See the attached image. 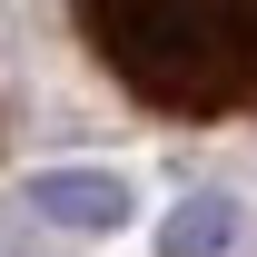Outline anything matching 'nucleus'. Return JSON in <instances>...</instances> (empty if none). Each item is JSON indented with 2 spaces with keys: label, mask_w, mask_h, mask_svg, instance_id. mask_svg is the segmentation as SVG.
I'll list each match as a JSON object with an SVG mask.
<instances>
[{
  "label": "nucleus",
  "mask_w": 257,
  "mask_h": 257,
  "mask_svg": "<svg viewBox=\"0 0 257 257\" xmlns=\"http://www.w3.org/2000/svg\"><path fill=\"white\" fill-rule=\"evenodd\" d=\"M69 10L139 109L168 119L257 109V0H69Z\"/></svg>",
  "instance_id": "1"
},
{
  "label": "nucleus",
  "mask_w": 257,
  "mask_h": 257,
  "mask_svg": "<svg viewBox=\"0 0 257 257\" xmlns=\"http://www.w3.org/2000/svg\"><path fill=\"white\" fill-rule=\"evenodd\" d=\"M20 198H30L50 227H79V237H109V227L139 218V188H128L119 168H40Z\"/></svg>",
  "instance_id": "2"
},
{
  "label": "nucleus",
  "mask_w": 257,
  "mask_h": 257,
  "mask_svg": "<svg viewBox=\"0 0 257 257\" xmlns=\"http://www.w3.org/2000/svg\"><path fill=\"white\" fill-rule=\"evenodd\" d=\"M227 247H237V198H218V188L178 198L159 218V257H227Z\"/></svg>",
  "instance_id": "3"
}]
</instances>
